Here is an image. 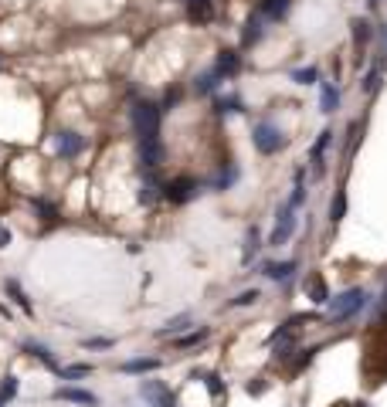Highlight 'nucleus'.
<instances>
[{
  "label": "nucleus",
  "mask_w": 387,
  "mask_h": 407,
  "mask_svg": "<svg viewBox=\"0 0 387 407\" xmlns=\"http://www.w3.org/2000/svg\"><path fill=\"white\" fill-rule=\"evenodd\" d=\"M129 122L140 139H160V106L156 102H136L129 109Z\"/></svg>",
  "instance_id": "nucleus-2"
},
{
  "label": "nucleus",
  "mask_w": 387,
  "mask_h": 407,
  "mask_svg": "<svg viewBox=\"0 0 387 407\" xmlns=\"http://www.w3.org/2000/svg\"><path fill=\"white\" fill-rule=\"evenodd\" d=\"M340 109V88L337 85H330V81H323V88H319V112H337Z\"/></svg>",
  "instance_id": "nucleus-16"
},
{
  "label": "nucleus",
  "mask_w": 387,
  "mask_h": 407,
  "mask_svg": "<svg viewBox=\"0 0 387 407\" xmlns=\"http://www.w3.org/2000/svg\"><path fill=\"white\" fill-rule=\"evenodd\" d=\"M238 68H241V54H238L234 48L218 51V65H214V75H218V79H234Z\"/></svg>",
  "instance_id": "nucleus-10"
},
{
  "label": "nucleus",
  "mask_w": 387,
  "mask_h": 407,
  "mask_svg": "<svg viewBox=\"0 0 387 407\" xmlns=\"http://www.w3.org/2000/svg\"><path fill=\"white\" fill-rule=\"evenodd\" d=\"M262 38H265V21H262L258 14H252V17L245 21V31H241V44H245V48H252V44H258Z\"/></svg>",
  "instance_id": "nucleus-14"
},
{
  "label": "nucleus",
  "mask_w": 387,
  "mask_h": 407,
  "mask_svg": "<svg viewBox=\"0 0 387 407\" xmlns=\"http://www.w3.org/2000/svg\"><path fill=\"white\" fill-rule=\"evenodd\" d=\"M330 143H333V132L323 129L319 139H316V146H312V170H316V173H323V157H326V146H330Z\"/></svg>",
  "instance_id": "nucleus-18"
},
{
  "label": "nucleus",
  "mask_w": 387,
  "mask_h": 407,
  "mask_svg": "<svg viewBox=\"0 0 387 407\" xmlns=\"http://www.w3.org/2000/svg\"><path fill=\"white\" fill-rule=\"evenodd\" d=\"M258 248H262V238H258V228H252L248 235H245V255H241V265H248L255 255H258Z\"/></svg>",
  "instance_id": "nucleus-22"
},
{
  "label": "nucleus",
  "mask_w": 387,
  "mask_h": 407,
  "mask_svg": "<svg viewBox=\"0 0 387 407\" xmlns=\"http://www.w3.org/2000/svg\"><path fill=\"white\" fill-rule=\"evenodd\" d=\"M0 407H3V401H0Z\"/></svg>",
  "instance_id": "nucleus-45"
},
{
  "label": "nucleus",
  "mask_w": 387,
  "mask_h": 407,
  "mask_svg": "<svg viewBox=\"0 0 387 407\" xmlns=\"http://www.w3.org/2000/svg\"><path fill=\"white\" fill-rule=\"evenodd\" d=\"M160 163H163V143L160 139H140V166L147 173H153Z\"/></svg>",
  "instance_id": "nucleus-8"
},
{
  "label": "nucleus",
  "mask_w": 387,
  "mask_h": 407,
  "mask_svg": "<svg viewBox=\"0 0 387 407\" xmlns=\"http://www.w3.org/2000/svg\"><path fill=\"white\" fill-rule=\"evenodd\" d=\"M319 79V68H296V72H292V81H296V85H312V81Z\"/></svg>",
  "instance_id": "nucleus-32"
},
{
  "label": "nucleus",
  "mask_w": 387,
  "mask_h": 407,
  "mask_svg": "<svg viewBox=\"0 0 387 407\" xmlns=\"http://www.w3.org/2000/svg\"><path fill=\"white\" fill-rule=\"evenodd\" d=\"M10 244V231L7 228H0V248H7Z\"/></svg>",
  "instance_id": "nucleus-39"
},
{
  "label": "nucleus",
  "mask_w": 387,
  "mask_h": 407,
  "mask_svg": "<svg viewBox=\"0 0 387 407\" xmlns=\"http://www.w3.org/2000/svg\"><path fill=\"white\" fill-rule=\"evenodd\" d=\"M381 306H384V309H387V285H384V299H381Z\"/></svg>",
  "instance_id": "nucleus-43"
},
{
  "label": "nucleus",
  "mask_w": 387,
  "mask_h": 407,
  "mask_svg": "<svg viewBox=\"0 0 387 407\" xmlns=\"http://www.w3.org/2000/svg\"><path fill=\"white\" fill-rule=\"evenodd\" d=\"M218 112H221V116L241 112V99H238V95H221V99H218Z\"/></svg>",
  "instance_id": "nucleus-29"
},
{
  "label": "nucleus",
  "mask_w": 387,
  "mask_h": 407,
  "mask_svg": "<svg viewBox=\"0 0 387 407\" xmlns=\"http://www.w3.org/2000/svg\"><path fill=\"white\" fill-rule=\"evenodd\" d=\"M353 407H367V404H364V401H360V404H353Z\"/></svg>",
  "instance_id": "nucleus-44"
},
{
  "label": "nucleus",
  "mask_w": 387,
  "mask_h": 407,
  "mask_svg": "<svg viewBox=\"0 0 387 407\" xmlns=\"http://www.w3.org/2000/svg\"><path fill=\"white\" fill-rule=\"evenodd\" d=\"M197 190H200V183H197L194 177H173V180L163 187V197L170 204H187L197 197Z\"/></svg>",
  "instance_id": "nucleus-5"
},
{
  "label": "nucleus",
  "mask_w": 387,
  "mask_h": 407,
  "mask_svg": "<svg viewBox=\"0 0 387 407\" xmlns=\"http://www.w3.org/2000/svg\"><path fill=\"white\" fill-rule=\"evenodd\" d=\"M204 384H207L211 401H221V397H225V380H221L218 373H204Z\"/></svg>",
  "instance_id": "nucleus-27"
},
{
  "label": "nucleus",
  "mask_w": 387,
  "mask_h": 407,
  "mask_svg": "<svg viewBox=\"0 0 387 407\" xmlns=\"http://www.w3.org/2000/svg\"><path fill=\"white\" fill-rule=\"evenodd\" d=\"M85 346H88V350H106V346H113V339H88Z\"/></svg>",
  "instance_id": "nucleus-37"
},
{
  "label": "nucleus",
  "mask_w": 387,
  "mask_h": 407,
  "mask_svg": "<svg viewBox=\"0 0 387 407\" xmlns=\"http://www.w3.org/2000/svg\"><path fill=\"white\" fill-rule=\"evenodd\" d=\"M234 177H238V170H228V173H225V170H221V173H218V177H214V190H225V187H232L234 183Z\"/></svg>",
  "instance_id": "nucleus-36"
},
{
  "label": "nucleus",
  "mask_w": 387,
  "mask_h": 407,
  "mask_svg": "<svg viewBox=\"0 0 387 407\" xmlns=\"http://www.w3.org/2000/svg\"><path fill=\"white\" fill-rule=\"evenodd\" d=\"M119 370H122V373H153V370H160V360H153V357H140V360H126Z\"/></svg>",
  "instance_id": "nucleus-20"
},
{
  "label": "nucleus",
  "mask_w": 387,
  "mask_h": 407,
  "mask_svg": "<svg viewBox=\"0 0 387 407\" xmlns=\"http://www.w3.org/2000/svg\"><path fill=\"white\" fill-rule=\"evenodd\" d=\"M367 288H347V292H340L337 299H330L326 306H330V323H347L353 319L364 306H367Z\"/></svg>",
  "instance_id": "nucleus-1"
},
{
  "label": "nucleus",
  "mask_w": 387,
  "mask_h": 407,
  "mask_svg": "<svg viewBox=\"0 0 387 407\" xmlns=\"http://www.w3.org/2000/svg\"><path fill=\"white\" fill-rule=\"evenodd\" d=\"M207 339V329H194L187 336H177V350H187V346H197V343H204Z\"/></svg>",
  "instance_id": "nucleus-28"
},
{
  "label": "nucleus",
  "mask_w": 387,
  "mask_h": 407,
  "mask_svg": "<svg viewBox=\"0 0 387 407\" xmlns=\"http://www.w3.org/2000/svg\"><path fill=\"white\" fill-rule=\"evenodd\" d=\"M303 201H306V183H303V170H299V173H296V187H292L289 207H303Z\"/></svg>",
  "instance_id": "nucleus-33"
},
{
  "label": "nucleus",
  "mask_w": 387,
  "mask_h": 407,
  "mask_svg": "<svg viewBox=\"0 0 387 407\" xmlns=\"http://www.w3.org/2000/svg\"><path fill=\"white\" fill-rule=\"evenodd\" d=\"M258 299H262V292H258V288H248V292H241L238 299H232V306L234 309H241V306H255Z\"/></svg>",
  "instance_id": "nucleus-34"
},
{
  "label": "nucleus",
  "mask_w": 387,
  "mask_h": 407,
  "mask_svg": "<svg viewBox=\"0 0 387 407\" xmlns=\"http://www.w3.org/2000/svg\"><path fill=\"white\" fill-rule=\"evenodd\" d=\"M184 7H187V17L200 28L214 21V0H184Z\"/></svg>",
  "instance_id": "nucleus-11"
},
{
  "label": "nucleus",
  "mask_w": 387,
  "mask_h": 407,
  "mask_svg": "<svg viewBox=\"0 0 387 407\" xmlns=\"http://www.w3.org/2000/svg\"><path fill=\"white\" fill-rule=\"evenodd\" d=\"M343 214H347V194L337 190V197H333V204H330V224L337 228V224L343 221Z\"/></svg>",
  "instance_id": "nucleus-23"
},
{
  "label": "nucleus",
  "mask_w": 387,
  "mask_h": 407,
  "mask_svg": "<svg viewBox=\"0 0 387 407\" xmlns=\"http://www.w3.org/2000/svg\"><path fill=\"white\" fill-rule=\"evenodd\" d=\"M381 79H384V75H381V65H374V68L367 72V79H364V92H367V95H374V92L381 88Z\"/></svg>",
  "instance_id": "nucleus-31"
},
{
  "label": "nucleus",
  "mask_w": 387,
  "mask_h": 407,
  "mask_svg": "<svg viewBox=\"0 0 387 407\" xmlns=\"http://www.w3.org/2000/svg\"><path fill=\"white\" fill-rule=\"evenodd\" d=\"M14 394H17V377H3V387H0V401L7 404V401H14Z\"/></svg>",
  "instance_id": "nucleus-35"
},
{
  "label": "nucleus",
  "mask_w": 387,
  "mask_h": 407,
  "mask_svg": "<svg viewBox=\"0 0 387 407\" xmlns=\"http://www.w3.org/2000/svg\"><path fill=\"white\" fill-rule=\"evenodd\" d=\"M187 323H191V312H180V316H173L163 329H156V336H177L180 329H187Z\"/></svg>",
  "instance_id": "nucleus-25"
},
{
  "label": "nucleus",
  "mask_w": 387,
  "mask_h": 407,
  "mask_svg": "<svg viewBox=\"0 0 387 407\" xmlns=\"http://www.w3.org/2000/svg\"><path fill=\"white\" fill-rule=\"evenodd\" d=\"M82 150H85V136H78V132H72V129H65V132L55 136V153H58V157L72 160V157H78Z\"/></svg>",
  "instance_id": "nucleus-7"
},
{
  "label": "nucleus",
  "mask_w": 387,
  "mask_h": 407,
  "mask_svg": "<svg viewBox=\"0 0 387 407\" xmlns=\"http://www.w3.org/2000/svg\"><path fill=\"white\" fill-rule=\"evenodd\" d=\"M218 75H214V68H211V72H204V75H200V79L194 81V92H197V95H211V92H214V88H218Z\"/></svg>",
  "instance_id": "nucleus-26"
},
{
  "label": "nucleus",
  "mask_w": 387,
  "mask_h": 407,
  "mask_svg": "<svg viewBox=\"0 0 387 407\" xmlns=\"http://www.w3.org/2000/svg\"><path fill=\"white\" fill-rule=\"evenodd\" d=\"M350 28H353V44L364 51V48H367V41L374 38V28H370V21H364V17H353V24H350Z\"/></svg>",
  "instance_id": "nucleus-19"
},
{
  "label": "nucleus",
  "mask_w": 387,
  "mask_h": 407,
  "mask_svg": "<svg viewBox=\"0 0 387 407\" xmlns=\"http://www.w3.org/2000/svg\"><path fill=\"white\" fill-rule=\"evenodd\" d=\"M24 353H31V357H38V360H41V364H44V366H48V370H55V373H58V360L51 357V350H48L44 343H35V339H28V343H24Z\"/></svg>",
  "instance_id": "nucleus-17"
},
{
  "label": "nucleus",
  "mask_w": 387,
  "mask_h": 407,
  "mask_svg": "<svg viewBox=\"0 0 387 407\" xmlns=\"http://www.w3.org/2000/svg\"><path fill=\"white\" fill-rule=\"evenodd\" d=\"M381 48H384V58H387V24L381 28Z\"/></svg>",
  "instance_id": "nucleus-41"
},
{
  "label": "nucleus",
  "mask_w": 387,
  "mask_h": 407,
  "mask_svg": "<svg viewBox=\"0 0 387 407\" xmlns=\"http://www.w3.org/2000/svg\"><path fill=\"white\" fill-rule=\"evenodd\" d=\"M156 201V180L147 173L143 183H140V204H153Z\"/></svg>",
  "instance_id": "nucleus-30"
},
{
  "label": "nucleus",
  "mask_w": 387,
  "mask_h": 407,
  "mask_svg": "<svg viewBox=\"0 0 387 407\" xmlns=\"http://www.w3.org/2000/svg\"><path fill=\"white\" fill-rule=\"evenodd\" d=\"M245 390H248V394H262L265 387H262V384H252V380H248V387H245Z\"/></svg>",
  "instance_id": "nucleus-40"
},
{
  "label": "nucleus",
  "mask_w": 387,
  "mask_h": 407,
  "mask_svg": "<svg viewBox=\"0 0 387 407\" xmlns=\"http://www.w3.org/2000/svg\"><path fill=\"white\" fill-rule=\"evenodd\" d=\"M140 397L150 407H177L173 390H170L167 384H160V380H143V384H140Z\"/></svg>",
  "instance_id": "nucleus-4"
},
{
  "label": "nucleus",
  "mask_w": 387,
  "mask_h": 407,
  "mask_svg": "<svg viewBox=\"0 0 387 407\" xmlns=\"http://www.w3.org/2000/svg\"><path fill=\"white\" fill-rule=\"evenodd\" d=\"M3 288H7V292H10V299H14V302H17V306H21V309H24V312H28V316H31V312H35V309H31V299H28V295H24V288H21V285L14 282V279H7V282H3Z\"/></svg>",
  "instance_id": "nucleus-21"
},
{
  "label": "nucleus",
  "mask_w": 387,
  "mask_h": 407,
  "mask_svg": "<svg viewBox=\"0 0 387 407\" xmlns=\"http://www.w3.org/2000/svg\"><path fill=\"white\" fill-rule=\"evenodd\" d=\"M55 401H72V404H85V407H99V397L92 390H78V387H58L51 394Z\"/></svg>",
  "instance_id": "nucleus-12"
},
{
  "label": "nucleus",
  "mask_w": 387,
  "mask_h": 407,
  "mask_svg": "<svg viewBox=\"0 0 387 407\" xmlns=\"http://www.w3.org/2000/svg\"><path fill=\"white\" fill-rule=\"evenodd\" d=\"M252 143H255V150L262 157H272V153H279L285 146V136H282V129L275 122L262 119V122H255V129H252Z\"/></svg>",
  "instance_id": "nucleus-3"
},
{
  "label": "nucleus",
  "mask_w": 387,
  "mask_h": 407,
  "mask_svg": "<svg viewBox=\"0 0 387 407\" xmlns=\"http://www.w3.org/2000/svg\"><path fill=\"white\" fill-rule=\"evenodd\" d=\"M312 353H316V350H306V357H299V360H296V370H303V366L310 364V360H312Z\"/></svg>",
  "instance_id": "nucleus-38"
},
{
  "label": "nucleus",
  "mask_w": 387,
  "mask_h": 407,
  "mask_svg": "<svg viewBox=\"0 0 387 407\" xmlns=\"http://www.w3.org/2000/svg\"><path fill=\"white\" fill-rule=\"evenodd\" d=\"M292 272H296V261H269V265H262V275L272 279V282H289Z\"/></svg>",
  "instance_id": "nucleus-15"
},
{
  "label": "nucleus",
  "mask_w": 387,
  "mask_h": 407,
  "mask_svg": "<svg viewBox=\"0 0 387 407\" xmlns=\"http://www.w3.org/2000/svg\"><path fill=\"white\" fill-rule=\"evenodd\" d=\"M367 3H370V7H381V3H384V0H367Z\"/></svg>",
  "instance_id": "nucleus-42"
},
{
  "label": "nucleus",
  "mask_w": 387,
  "mask_h": 407,
  "mask_svg": "<svg viewBox=\"0 0 387 407\" xmlns=\"http://www.w3.org/2000/svg\"><path fill=\"white\" fill-rule=\"evenodd\" d=\"M292 231H296V207L282 204V207H279V217H275V228H272L269 244H285L292 238Z\"/></svg>",
  "instance_id": "nucleus-6"
},
{
  "label": "nucleus",
  "mask_w": 387,
  "mask_h": 407,
  "mask_svg": "<svg viewBox=\"0 0 387 407\" xmlns=\"http://www.w3.org/2000/svg\"><path fill=\"white\" fill-rule=\"evenodd\" d=\"M292 10V0H258V17L265 21V24H275V21H282L285 14Z\"/></svg>",
  "instance_id": "nucleus-9"
},
{
  "label": "nucleus",
  "mask_w": 387,
  "mask_h": 407,
  "mask_svg": "<svg viewBox=\"0 0 387 407\" xmlns=\"http://www.w3.org/2000/svg\"><path fill=\"white\" fill-rule=\"evenodd\" d=\"M92 373V364H72V366H58V377L62 380H82Z\"/></svg>",
  "instance_id": "nucleus-24"
},
{
  "label": "nucleus",
  "mask_w": 387,
  "mask_h": 407,
  "mask_svg": "<svg viewBox=\"0 0 387 407\" xmlns=\"http://www.w3.org/2000/svg\"><path fill=\"white\" fill-rule=\"evenodd\" d=\"M306 295H310L316 306H326V302H330V288H326V282H323L319 272H310V275H306Z\"/></svg>",
  "instance_id": "nucleus-13"
}]
</instances>
